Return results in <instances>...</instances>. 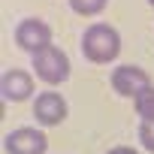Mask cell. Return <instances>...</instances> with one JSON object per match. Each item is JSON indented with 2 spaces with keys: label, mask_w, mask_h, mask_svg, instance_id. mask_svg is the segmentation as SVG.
Wrapping results in <instances>:
<instances>
[{
  "label": "cell",
  "mask_w": 154,
  "mask_h": 154,
  "mask_svg": "<svg viewBox=\"0 0 154 154\" xmlns=\"http://www.w3.org/2000/svg\"><path fill=\"white\" fill-rule=\"evenodd\" d=\"M82 54H85L88 63H112V60H118L121 33L106 21L88 24V30L82 33Z\"/></svg>",
  "instance_id": "1"
},
{
  "label": "cell",
  "mask_w": 154,
  "mask_h": 154,
  "mask_svg": "<svg viewBox=\"0 0 154 154\" xmlns=\"http://www.w3.org/2000/svg\"><path fill=\"white\" fill-rule=\"evenodd\" d=\"M30 66H33V75L39 82H45L48 88H57L69 79V57H66V51L60 45H48L39 54H33Z\"/></svg>",
  "instance_id": "2"
},
{
  "label": "cell",
  "mask_w": 154,
  "mask_h": 154,
  "mask_svg": "<svg viewBox=\"0 0 154 154\" xmlns=\"http://www.w3.org/2000/svg\"><path fill=\"white\" fill-rule=\"evenodd\" d=\"M15 45H18L21 51H27L30 57L39 54L42 48L54 45V42H51V27H48V21H42V18H36V15L21 18V21L15 24Z\"/></svg>",
  "instance_id": "3"
},
{
  "label": "cell",
  "mask_w": 154,
  "mask_h": 154,
  "mask_svg": "<svg viewBox=\"0 0 154 154\" xmlns=\"http://www.w3.org/2000/svg\"><path fill=\"white\" fill-rule=\"evenodd\" d=\"M109 82H112V91L118 97H127V100H136L142 91L154 88L151 85V75L142 66H136V63H118L112 69V79Z\"/></svg>",
  "instance_id": "4"
},
{
  "label": "cell",
  "mask_w": 154,
  "mask_h": 154,
  "mask_svg": "<svg viewBox=\"0 0 154 154\" xmlns=\"http://www.w3.org/2000/svg\"><path fill=\"white\" fill-rule=\"evenodd\" d=\"M6 154H45L48 151V136L42 127H15L3 139Z\"/></svg>",
  "instance_id": "5"
},
{
  "label": "cell",
  "mask_w": 154,
  "mask_h": 154,
  "mask_svg": "<svg viewBox=\"0 0 154 154\" xmlns=\"http://www.w3.org/2000/svg\"><path fill=\"white\" fill-rule=\"evenodd\" d=\"M66 115H69V106H66L63 94L42 91V94L33 97V118H36L39 127H57V124L66 121Z\"/></svg>",
  "instance_id": "6"
},
{
  "label": "cell",
  "mask_w": 154,
  "mask_h": 154,
  "mask_svg": "<svg viewBox=\"0 0 154 154\" xmlns=\"http://www.w3.org/2000/svg\"><path fill=\"white\" fill-rule=\"evenodd\" d=\"M0 94L9 103H24L36 97V75L27 69H6L0 75Z\"/></svg>",
  "instance_id": "7"
},
{
  "label": "cell",
  "mask_w": 154,
  "mask_h": 154,
  "mask_svg": "<svg viewBox=\"0 0 154 154\" xmlns=\"http://www.w3.org/2000/svg\"><path fill=\"white\" fill-rule=\"evenodd\" d=\"M133 109H136L139 121H154V88L142 91V94L133 100Z\"/></svg>",
  "instance_id": "8"
},
{
  "label": "cell",
  "mask_w": 154,
  "mask_h": 154,
  "mask_svg": "<svg viewBox=\"0 0 154 154\" xmlns=\"http://www.w3.org/2000/svg\"><path fill=\"white\" fill-rule=\"evenodd\" d=\"M66 3L75 15H100L109 0H66Z\"/></svg>",
  "instance_id": "9"
},
{
  "label": "cell",
  "mask_w": 154,
  "mask_h": 154,
  "mask_svg": "<svg viewBox=\"0 0 154 154\" xmlns=\"http://www.w3.org/2000/svg\"><path fill=\"white\" fill-rule=\"evenodd\" d=\"M136 136H139V145H142L148 154H154V121H139Z\"/></svg>",
  "instance_id": "10"
},
{
  "label": "cell",
  "mask_w": 154,
  "mask_h": 154,
  "mask_svg": "<svg viewBox=\"0 0 154 154\" xmlns=\"http://www.w3.org/2000/svg\"><path fill=\"white\" fill-rule=\"evenodd\" d=\"M106 154H142V151L133 148V145H115V148H109Z\"/></svg>",
  "instance_id": "11"
},
{
  "label": "cell",
  "mask_w": 154,
  "mask_h": 154,
  "mask_svg": "<svg viewBox=\"0 0 154 154\" xmlns=\"http://www.w3.org/2000/svg\"><path fill=\"white\" fill-rule=\"evenodd\" d=\"M148 3H151V6H154V0H148Z\"/></svg>",
  "instance_id": "12"
}]
</instances>
